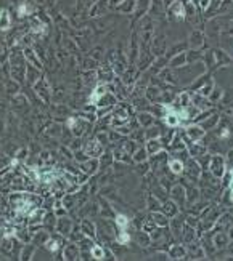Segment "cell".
Here are the masks:
<instances>
[{
  "label": "cell",
  "mask_w": 233,
  "mask_h": 261,
  "mask_svg": "<svg viewBox=\"0 0 233 261\" xmlns=\"http://www.w3.org/2000/svg\"><path fill=\"white\" fill-rule=\"evenodd\" d=\"M48 248H50V250H56V244H55V242H50V244H48Z\"/></svg>",
  "instance_id": "6"
},
{
  "label": "cell",
  "mask_w": 233,
  "mask_h": 261,
  "mask_svg": "<svg viewBox=\"0 0 233 261\" xmlns=\"http://www.w3.org/2000/svg\"><path fill=\"white\" fill-rule=\"evenodd\" d=\"M7 26H8V16H7V13H3V21L0 19V27L7 29Z\"/></svg>",
  "instance_id": "4"
},
{
  "label": "cell",
  "mask_w": 233,
  "mask_h": 261,
  "mask_svg": "<svg viewBox=\"0 0 233 261\" xmlns=\"http://www.w3.org/2000/svg\"><path fill=\"white\" fill-rule=\"evenodd\" d=\"M171 168H172L174 173H180L182 172V164H180L179 160H172L171 162Z\"/></svg>",
  "instance_id": "1"
},
{
  "label": "cell",
  "mask_w": 233,
  "mask_h": 261,
  "mask_svg": "<svg viewBox=\"0 0 233 261\" xmlns=\"http://www.w3.org/2000/svg\"><path fill=\"white\" fill-rule=\"evenodd\" d=\"M117 224H119L121 228H125L127 226V218H125L124 215H119L117 216Z\"/></svg>",
  "instance_id": "3"
},
{
  "label": "cell",
  "mask_w": 233,
  "mask_h": 261,
  "mask_svg": "<svg viewBox=\"0 0 233 261\" xmlns=\"http://www.w3.org/2000/svg\"><path fill=\"white\" fill-rule=\"evenodd\" d=\"M119 240H121V242H127V240H129V236H127V234H122Z\"/></svg>",
  "instance_id": "5"
},
{
  "label": "cell",
  "mask_w": 233,
  "mask_h": 261,
  "mask_svg": "<svg viewBox=\"0 0 233 261\" xmlns=\"http://www.w3.org/2000/svg\"><path fill=\"white\" fill-rule=\"evenodd\" d=\"M92 253L95 255L97 260H101V258H103V250H101L100 247H93V248H92Z\"/></svg>",
  "instance_id": "2"
}]
</instances>
